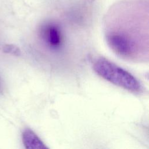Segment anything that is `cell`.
<instances>
[{
  "instance_id": "7a4b0ae2",
  "label": "cell",
  "mask_w": 149,
  "mask_h": 149,
  "mask_svg": "<svg viewBox=\"0 0 149 149\" xmlns=\"http://www.w3.org/2000/svg\"><path fill=\"white\" fill-rule=\"evenodd\" d=\"M42 41L52 50H58L63 43V36L59 27L55 24H49L42 28L41 31Z\"/></svg>"
},
{
  "instance_id": "3957f363",
  "label": "cell",
  "mask_w": 149,
  "mask_h": 149,
  "mask_svg": "<svg viewBox=\"0 0 149 149\" xmlns=\"http://www.w3.org/2000/svg\"><path fill=\"white\" fill-rule=\"evenodd\" d=\"M22 141L26 148L27 149H47L48 148L37 134L30 128L25 129L22 132Z\"/></svg>"
},
{
  "instance_id": "277c9868",
  "label": "cell",
  "mask_w": 149,
  "mask_h": 149,
  "mask_svg": "<svg viewBox=\"0 0 149 149\" xmlns=\"http://www.w3.org/2000/svg\"><path fill=\"white\" fill-rule=\"evenodd\" d=\"M3 50L6 53L11 54L16 56H19L20 55V51L19 48L14 45H6L4 46Z\"/></svg>"
},
{
  "instance_id": "6da1fadb",
  "label": "cell",
  "mask_w": 149,
  "mask_h": 149,
  "mask_svg": "<svg viewBox=\"0 0 149 149\" xmlns=\"http://www.w3.org/2000/svg\"><path fill=\"white\" fill-rule=\"evenodd\" d=\"M93 67L98 75L116 86L134 93L143 92V86L133 74L106 58H97Z\"/></svg>"
}]
</instances>
